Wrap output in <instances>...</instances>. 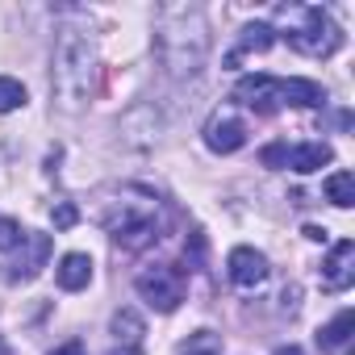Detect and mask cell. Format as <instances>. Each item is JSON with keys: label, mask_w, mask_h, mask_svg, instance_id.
Instances as JSON below:
<instances>
[{"label": "cell", "mask_w": 355, "mask_h": 355, "mask_svg": "<svg viewBox=\"0 0 355 355\" xmlns=\"http://www.w3.org/2000/svg\"><path fill=\"white\" fill-rule=\"evenodd\" d=\"M21 239H26V230L17 218H0V251H13Z\"/></svg>", "instance_id": "cell-19"}, {"label": "cell", "mask_w": 355, "mask_h": 355, "mask_svg": "<svg viewBox=\"0 0 355 355\" xmlns=\"http://www.w3.org/2000/svg\"><path fill=\"white\" fill-rule=\"evenodd\" d=\"M259 159H263L268 167H284V159H288V142H272V146H263Z\"/></svg>", "instance_id": "cell-21"}, {"label": "cell", "mask_w": 355, "mask_h": 355, "mask_svg": "<svg viewBox=\"0 0 355 355\" xmlns=\"http://www.w3.org/2000/svg\"><path fill=\"white\" fill-rule=\"evenodd\" d=\"M330 159H334V150H330L326 142H301V146H288V159H284V167H293V171L309 175V171L326 167Z\"/></svg>", "instance_id": "cell-13"}, {"label": "cell", "mask_w": 355, "mask_h": 355, "mask_svg": "<svg viewBox=\"0 0 355 355\" xmlns=\"http://www.w3.org/2000/svg\"><path fill=\"white\" fill-rule=\"evenodd\" d=\"M272 46H276V30H272L268 21H251V26H243L239 46L226 55V67H239L243 55H263V51H272Z\"/></svg>", "instance_id": "cell-10"}, {"label": "cell", "mask_w": 355, "mask_h": 355, "mask_svg": "<svg viewBox=\"0 0 355 355\" xmlns=\"http://www.w3.org/2000/svg\"><path fill=\"white\" fill-rule=\"evenodd\" d=\"M51 355H84V343H80V338H71V343H63V347H55Z\"/></svg>", "instance_id": "cell-22"}, {"label": "cell", "mask_w": 355, "mask_h": 355, "mask_svg": "<svg viewBox=\"0 0 355 355\" xmlns=\"http://www.w3.org/2000/svg\"><path fill=\"white\" fill-rule=\"evenodd\" d=\"M109 355H142L138 347H117V351H109Z\"/></svg>", "instance_id": "cell-26"}, {"label": "cell", "mask_w": 355, "mask_h": 355, "mask_svg": "<svg viewBox=\"0 0 355 355\" xmlns=\"http://www.w3.org/2000/svg\"><path fill=\"white\" fill-rule=\"evenodd\" d=\"M276 355H305V351H301V347H293V343H288V347H276Z\"/></svg>", "instance_id": "cell-25"}, {"label": "cell", "mask_w": 355, "mask_h": 355, "mask_svg": "<svg viewBox=\"0 0 355 355\" xmlns=\"http://www.w3.org/2000/svg\"><path fill=\"white\" fill-rule=\"evenodd\" d=\"M134 288L155 313H175L189 293V280H184V268H175V263H150L134 276Z\"/></svg>", "instance_id": "cell-4"}, {"label": "cell", "mask_w": 355, "mask_h": 355, "mask_svg": "<svg viewBox=\"0 0 355 355\" xmlns=\"http://www.w3.org/2000/svg\"><path fill=\"white\" fill-rule=\"evenodd\" d=\"M280 101L293 105V109H318V105H326V88L313 84V80L293 76V80H280Z\"/></svg>", "instance_id": "cell-12"}, {"label": "cell", "mask_w": 355, "mask_h": 355, "mask_svg": "<svg viewBox=\"0 0 355 355\" xmlns=\"http://www.w3.org/2000/svg\"><path fill=\"white\" fill-rule=\"evenodd\" d=\"M305 239H313V243H326V230H322V226H305Z\"/></svg>", "instance_id": "cell-23"}, {"label": "cell", "mask_w": 355, "mask_h": 355, "mask_svg": "<svg viewBox=\"0 0 355 355\" xmlns=\"http://www.w3.org/2000/svg\"><path fill=\"white\" fill-rule=\"evenodd\" d=\"M226 276H230V284H239V288H259V284L268 280V255L255 251V247H234V251L226 255Z\"/></svg>", "instance_id": "cell-7"}, {"label": "cell", "mask_w": 355, "mask_h": 355, "mask_svg": "<svg viewBox=\"0 0 355 355\" xmlns=\"http://www.w3.org/2000/svg\"><path fill=\"white\" fill-rule=\"evenodd\" d=\"M55 280H59V288H67V293L88 288V284H92V259H88L84 251H67V255L59 259V268H55Z\"/></svg>", "instance_id": "cell-11"}, {"label": "cell", "mask_w": 355, "mask_h": 355, "mask_svg": "<svg viewBox=\"0 0 355 355\" xmlns=\"http://www.w3.org/2000/svg\"><path fill=\"white\" fill-rule=\"evenodd\" d=\"M351 280H355V243L351 239H338L330 247L326 263H322V284L330 293H343V288H351Z\"/></svg>", "instance_id": "cell-9"}, {"label": "cell", "mask_w": 355, "mask_h": 355, "mask_svg": "<svg viewBox=\"0 0 355 355\" xmlns=\"http://www.w3.org/2000/svg\"><path fill=\"white\" fill-rule=\"evenodd\" d=\"M288 46L309 55V59H330L338 46H343V26L326 13V9H301V26H293L288 34Z\"/></svg>", "instance_id": "cell-3"}, {"label": "cell", "mask_w": 355, "mask_h": 355, "mask_svg": "<svg viewBox=\"0 0 355 355\" xmlns=\"http://www.w3.org/2000/svg\"><path fill=\"white\" fill-rule=\"evenodd\" d=\"M17 255L5 263V280L9 284H30L34 276H42V268L51 263V234H42V230H26V239L13 247Z\"/></svg>", "instance_id": "cell-5"}, {"label": "cell", "mask_w": 355, "mask_h": 355, "mask_svg": "<svg viewBox=\"0 0 355 355\" xmlns=\"http://www.w3.org/2000/svg\"><path fill=\"white\" fill-rule=\"evenodd\" d=\"M0 355H9V347H5V343H0Z\"/></svg>", "instance_id": "cell-27"}, {"label": "cell", "mask_w": 355, "mask_h": 355, "mask_svg": "<svg viewBox=\"0 0 355 355\" xmlns=\"http://www.w3.org/2000/svg\"><path fill=\"white\" fill-rule=\"evenodd\" d=\"M234 101L243 105V109H251V113H259V117H272V113H280L284 109V101H280V80L276 76H243L239 84H234Z\"/></svg>", "instance_id": "cell-6"}, {"label": "cell", "mask_w": 355, "mask_h": 355, "mask_svg": "<svg viewBox=\"0 0 355 355\" xmlns=\"http://www.w3.org/2000/svg\"><path fill=\"white\" fill-rule=\"evenodd\" d=\"M51 88L63 113H80L96 88V42L84 26H63L55 38V67Z\"/></svg>", "instance_id": "cell-2"}, {"label": "cell", "mask_w": 355, "mask_h": 355, "mask_svg": "<svg viewBox=\"0 0 355 355\" xmlns=\"http://www.w3.org/2000/svg\"><path fill=\"white\" fill-rule=\"evenodd\" d=\"M351 330H355V313L351 309H338L322 330H318V347L322 351H343L351 343Z\"/></svg>", "instance_id": "cell-14"}, {"label": "cell", "mask_w": 355, "mask_h": 355, "mask_svg": "<svg viewBox=\"0 0 355 355\" xmlns=\"http://www.w3.org/2000/svg\"><path fill=\"white\" fill-rule=\"evenodd\" d=\"M51 222H55V230H71V226L80 222V209H76L71 201H55V209H51Z\"/></svg>", "instance_id": "cell-20"}, {"label": "cell", "mask_w": 355, "mask_h": 355, "mask_svg": "<svg viewBox=\"0 0 355 355\" xmlns=\"http://www.w3.org/2000/svg\"><path fill=\"white\" fill-rule=\"evenodd\" d=\"M184 355H218V347H214V343H209V347H189Z\"/></svg>", "instance_id": "cell-24"}, {"label": "cell", "mask_w": 355, "mask_h": 355, "mask_svg": "<svg viewBox=\"0 0 355 355\" xmlns=\"http://www.w3.org/2000/svg\"><path fill=\"white\" fill-rule=\"evenodd\" d=\"M113 334L121 338V347H138V338H142V318H138L134 309L113 313Z\"/></svg>", "instance_id": "cell-17"}, {"label": "cell", "mask_w": 355, "mask_h": 355, "mask_svg": "<svg viewBox=\"0 0 355 355\" xmlns=\"http://www.w3.org/2000/svg\"><path fill=\"white\" fill-rule=\"evenodd\" d=\"M26 105V84L13 76H0V113H17Z\"/></svg>", "instance_id": "cell-18"}, {"label": "cell", "mask_w": 355, "mask_h": 355, "mask_svg": "<svg viewBox=\"0 0 355 355\" xmlns=\"http://www.w3.org/2000/svg\"><path fill=\"white\" fill-rule=\"evenodd\" d=\"M326 201L338 205V209H351V205H355V175H351V171L326 175Z\"/></svg>", "instance_id": "cell-16"}, {"label": "cell", "mask_w": 355, "mask_h": 355, "mask_svg": "<svg viewBox=\"0 0 355 355\" xmlns=\"http://www.w3.org/2000/svg\"><path fill=\"white\" fill-rule=\"evenodd\" d=\"M155 51L171 84H189L209 63V21L197 5H167L155 21Z\"/></svg>", "instance_id": "cell-1"}, {"label": "cell", "mask_w": 355, "mask_h": 355, "mask_svg": "<svg viewBox=\"0 0 355 355\" xmlns=\"http://www.w3.org/2000/svg\"><path fill=\"white\" fill-rule=\"evenodd\" d=\"M205 146H209L214 155H234V150H243V146H247V125H243V117H234V113H214L209 125H205Z\"/></svg>", "instance_id": "cell-8"}, {"label": "cell", "mask_w": 355, "mask_h": 355, "mask_svg": "<svg viewBox=\"0 0 355 355\" xmlns=\"http://www.w3.org/2000/svg\"><path fill=\"white\" fill-rule=\"evenodd\" d=\"M113 243H117L121 251H146V247H155V243H159V222H155V218H150V222H134V226L117 230V234H113Z\"/></svg>", "instance_id": "cell-15"}]
</instances>
